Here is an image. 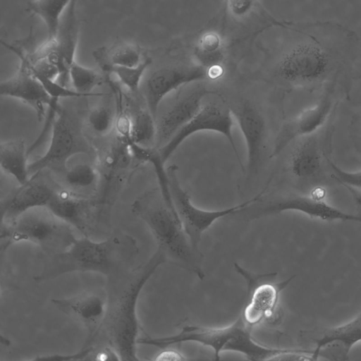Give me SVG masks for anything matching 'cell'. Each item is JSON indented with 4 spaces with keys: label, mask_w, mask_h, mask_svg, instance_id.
<instances>
[{
    "label": "cell",
    "mask_w": 361,
    "mask_h": 361,
    "mask_svg": "<svg viewBox=\"0 0 361 361\" xmlns=\"http://www.w3.org/2000/svg\"><path fill=\"white\" fill-rule=\"evenodd\" d=\"M28 155L27 148L22 139L8 140L0 144L1 169L19 185L25 183L31 177Z\"/></svg>",
    "instance_id": "cell-22"
},
{
    "label": "cell",
    "mask_w": 361,
    "mask_h": 361,
    "mask_svg": "<svg viewBox=\"0 0 361 361\" xmlns=\"http://www.w3.org/2000/svg\"><path fill=\"white\" fill-rule=\"evenodd\" d=\"M209 80L207 71L195 62L178 63L156 69L147 80L144 94L147 109L156 119L162 100L173 91Z\"/></svg>",
    "instance_id": "cell-12"
},
{
    "label": "cell",
    "mask_w": 361,
    "mask_h": 361,
    "mask_svg": "<svg viewBox=\"0 0 361 361\" xmlns=\"http://www.w3.org/2000/svg\"><path fill=\"white\" fill-rule=\"evenodd\" d=\"M332 108L333 99L326 94L314 105L284 123L276 136L271 157H277L293 140L312 135L326 123Z\"/></svg>",
    "instance_id": "cell-16"
},
{
    "label": "cell",
    "mask_w": 361,
    "mask_h": 361,
    "mask_svg": "<svg viewBox=\"0 0 361 361\" xmlns=\"http://www.w3.org/2000/svg\"><path fill=\"white\" fill-rule=\"evenodd\" d=\"M193 58L194 62L207 71L224 67L225 49L221 35L214 30L201 34L194 47Z\"/></svg>",
    "instance_id": "cell-24"
},
{
    "label": "cell",
    "mask_w": 361,
    "mask_h": 361,
    "mask_svg": "<svg viewBox=\"0 0 361 361\" xmlns=\"http://www.w3.org/2000/svg\"><path fill=\"white\" fill-rule=\"evenodd\" d=\"M329 167L334 171L336 178L346 185L361 190V169L357 171H347L341 169L331 159L325 156Z\"/></svg>",
    "instance_id": "cell-34"
},
{
    "label": "cell",
    "mask_w": 361,
    "mask_h": 361,
    "mask_svg": "<svg viewBox=\"0 0 361 361\" xmlns=\"http://www.w3.org/2000/svg\"><path fill=\"white\" fill-rule=\"evenodd\" d=\"M200 82L186 85L156 118L155 147L160 148L197 113L206 97L215 94Z\"/></svg>",
    "instance_id": "cell-11"
},
{
    "label": "cell",
    "mask_w": 361,
    "mask_h": 361,
    "mask_svg": "<svg viewBox=\"0 0 361 361\" xmlns=\"http://www.w3.org/2000/svg\"><path fill=\"white\" fill-rule=\"evenodd\" d=\"M235 269L247 283V295L240 315L247 325L253 327L262 322L272 320L279 305L281 292L294 278L292 276L277 283L269 281L276 273L253 274L235 264Z\"/></svg>",
    "instance_id": "cell-9"
},
{
    "label": "cell",
    "mask_w": 361,
    "mask_h": 361,
    "mask_svg": "<svg viewBox=\"0 0 361 361\" xmlns=\"http://www.w3.org/2000/svg\"><path fill=\"white\" fill-rule=\"evenodd\" d=\"M166 263L156 250L145 262L107 279L106 314L100 330L88 349L90 360L102 348L113 350L120 360H139L137 345L140 325L137 315L138 298L157 269Z\"/></svg>",
    "instance_id": "cell-2"
},
{
    "label": "cell",
    "mask_w": 361,
    "mask_h": 361,
    "mask_svg": "<svg viewBox=\"0 0 361 361\" xmlns=\"http://www.w3.org/2000/svg\"><path fill=\"white\" fill-rule=\"evenodd\" d=\"M75 135L66 114L61 110L51 131V139L45 153L29 164L30 176L56 164H65L73 155L80 152Z\"/></svg>",
    "instance_id": "cell-19"
},
{
    "label": "cell",
    "mask_w": 361,
    "mask_h": 361,
    "mask_svg": "<svg viewBox=\"0 0 361 361\" xmlns=\"http://www.w3.org/2000/svg\"><path fill=\"white\" fill-rule=\"evenodd\" d=\"M302 138L291 152L289 168L295 177L307 179L319 171L321 157L317 140L312 135Z\"/></svg>",
    "instance_id": "cell-23"
},
{
    "label": "cell",
    "mask_w": 361,
    "mask_h": 361,
    "mask_svg": "<svg viewBox=\"0 0 361 361\" xmlns=\"http://www.w3.org/2000/svg\"><path fill=\"white\" fill-rule=\"evenodd\" d=\"M131 211L150 230L157 250L165 262L194 274L200 280L204 278L202 253L192 244L175 208L166 203L159 189L135 199Z\"/></svg>",
    "instance_id": "cell-4"
},
{
    "label": "cell",
    "mask_w": 361,
    "mask_h": 361,
    "mask_svg": "<svg viewBox=\"0 0 361 361\" xmlns=\"http://www.w3.org/2000/svg\"><path fill=\"white\" fill-rule=\"evenodd\" d=\"M130 149L133 159L141 163L150 164L155 172L159 190L166 202L171 207L175 208L169 188V180L167 169L159 148L154 147H142L133 142L126 144Z\"/></svg>",
    "instance_id": "cell-25"
},
{
    "label": "cell",
    "mask_w": 361,
    "mask_h": 361,
    "mask_svg": "<svg viewBox=\"0 0 361 361\" xmlns=\"http://www.w3.org/2000/svg\"><path fill=\"white\" fill-rule=\"evenodd\" d=\"M71 0H35L29 2L27 11L39 16L47 29V40L55 39L60 17Z\"/></svg>",
    "instance_id": "cell-27"
},
{
    "label": "cell",
    "mask_w": 361,
    "mask_h": 361,
    "mask_svg": "<svg viewBox=\"0 0 361 361\" xmlns=\"http://www.w3.org/2000/svg\"><path fill=\"white\" fill-rule=\"evenodd\" d=\"M73 228L47 207L33 208L13 221L1 224V251L23 242L37 245L44 256L56 254L75 240Z\"/></svg>",
    "instance_id": "cell-6"
},
{
    "label": "cell",
    "mask_w": 361,
    "mask_h": 361,
    "mask_svg": "<svg viewBox=\"0 0 361 361\" xmlns=\"http://www.w3.org/2000/svg\"><path fill=\"white\" fill-rule=\"evenodd\" d=\"M313 351L319 357L326 348L338 346L342 360L348 359L351 348L361 342V312L350 321L340 326L325 328L312 337Z\"/></svg>",
    "instance_id": "cell-21"
},
{
    "label": "cell",
    "mask_w": 361,
    "mask_h": 361,
    "mask_svg": "<svg viewBox=\"0 0 361 361\" xmlns=\"http://www.w3.org/2000/svg\"><path fill=\"white\" fill-rule=\"evenodd\" d=\"M51 302L57 309L85 328L87 336L80 350L87 354L106 314V291L102 293L87 292L71 298H55Z\"/></svg>",
    "instance_id": "cell-14"
},
{
    "label": "cell",
    "mask_w": 361,
    "mask_h": 361,
    "mask_svg": "<svg viewBox=\"0 0 361 361\" xmlns=\"http://www.w3.org/2000/svg\"><path fill=\"white\" fill-rule=\"evenodd\" d=\"M93 56L99 66L134 67L142 61L140 48L131 44H121L110 49L105 47H99L94 51Z\"/></svg>",
    "instance_id": "cell-26"
},
{
    "label": "cell",
    "mask_w": 361,
    "mask_h": 361,
    "mask_svg": "<svg viewBox=\"0 0 361 361\" xmlns=\"http://www.w3.org/2000/svg\"><path fill=\"white\" fill-rule=\"evenodd\" d=\"M229 107L245 140L247 171L251 176L256 174L264 152L266 137L264 119L255 105L247 99H241Z\"/></svg>",
    "instance_id": "cell-15"
},
{
    "label": "cell",
    "mask_w": 361,
    "mask_h": 361,
    "mask_svg": "<svg viewBox=\"0 0 361 361\" xmlns=\"http://www.w3.org/2000/svg\"><path fill=\"white\" fill-rule=\"evenodd\" d=\"M39 174L32 175L1 201V224L10 223L31 209L47 206L55 190L39 180Z\"/></svg>",
    "instance_id": "cell-18"
},
{
    "label": "cell",
    "mask_w": 361,
    "mask_h": 361,
    "mask_svg": "<svg viewBox=\"0 0 361 361\" xmlns=\"http://www.w3.org/2000/svg\"><path fill=\"white\" fill-rule=\"evenodd\" d=\"M138 253L135 238L122 231H113L102 240L82 236L66 250L44 256L33 279L47 281L72 272L99 273L109 279L134 267Z\"/></svg>",
    "instance_id": "cell-3"
},
{
    "label": "cell",
    "mask_w": 361,
    "mask_h": 361,
    "mask_svg": "<svg viewBox=\"0 0 361 361\" xmlns=\"http://www.w3.org/2000/svg\"><path fill=\"white\" fill-rule=\"evenodd\" d=\"M156 137V119L148 109H140L133 118L132 142L142 147H154Z\"/></svg>",
    "instance_id": "cell-29"
},
{
    "label": "cell",
    "mask_w": 361,
    "mask_h": 361,
    "mask_svg": "<svg viewBox=\"0 0 361 361\" xmlns=\"http://www.w3.org/2000/svg\"><path fill=\"white\" fill-rule=\"evenodd\" d=\"M68 76L73 89L83 97L101 95L92 93L104 80L94 69L83 66L75 61L70 67Z\"/></svg>",
    "instance_id": "cell-28"
},
{
    "label": "cell",
    "mask_w": 361,
    "mask_h": 361,
    "mask_svg": "<svg viewBox=\"0 0 361 361\" xmlns=\"http://www.w3.org/2000/svg\"><path fill=\"white\" fill-rule=\"evenodd\" d=\"M225 6L228 20L247 34H255L269 27H285L289 23L271 16L259 0H226Z\"/></svg>",
    "instance_id": "cell-20"
},
{
    "label": "cell",
    "mask_w": 361,
    "mask_h": 361,
    "mask_svg": "<svg viewBox=\"0 0 361 361\" xmlns=\"http://www.w3.org/2000/svg\"><path fill=\"white\" fill-rule=\"evenodd\" d=\"M233 117L229 106L209 102L202 104L197 113L164 146L159 148L164 161L173 154L188 137L200 131H214L224 135L230 143L242 169L243 166L234 141Z\"/></svg>",
    "instance_id": "cell-10"
},
{
    "label": "cell",
    "mask_w": 361,
    "mask_h": 361,
    "mask_svg": "<svg viewBox=\"0 0 361 361\" xmlns=\"http://www.w3.org/2000/svg\"><path fill=\"white\" fill-rule=\"evenodd\" d=\"M35 75L42 83L44 88L51 99H56L60 100V99L62 98L83 97L73 89H71L67 86L63 85L57 80H51L39 75Z\"/></svg>",
    "instance_id": "cell-33"
},
{
    "label": "cell",
    "mask_w": 361,
    "mask_h": 361,
    "mask_svg": "<svg viewBox=\"0 0 361 361\" xmlns=\"http://www.w3.org/2000/svg\"><path fill=\"white\" fill-rule=\"evenodd\" d=\"M78 0H71L64 11L55 37V48L47 59L55 64L60 72L58 82L67 86L69 69L75 61V54L79 36V23L76 14Z\"/></svg>",
    "instance_id": "cell-17"
},
{
    "label": "cell",
    "mask_w": 361,
    "mask_h": 361,
    "mask_svg": "<svg viewBox=\"0 0 361 361\" xmlns=\"http://www.w3.org/2000/svg\"><path fill=\"white\" fill-rule=\"evenodd\" d=\"M99 177L95 166L88 163H79L67 170L65 181L72 188L85 189L94 185Z\"/></svg>",
    "instance_id": "cell-31"
},
{
    "label": "cell",
    "mask_w": 361,
    "mask_h": 361,
    "mask_svg": "<svg viewBox=\"0 0 361 361\" xmlns=\"http://www.w3.org/2000/svg\"><path fill=\"white\" fill-rule=\"evenodd\" d=\"M251 330L252 327L247 325L240 315L233 324L225 327L187 325L176 334L159 338H139L137 343L164 349L175 344L195 342L211 348L215 360L220 359L221 352L235 351L243 354L249 360H276L286 350L259 344L252 338Z\"/></svg>",
    "instance_id": "cell-5"
},
{
    "label": "cell",
    "mask_w": 361,
    "mask_h": 361,
    "mask_svg": "<svg viewBox=\"0 0 361 361\" xmlns=\"http://www.w3.org/2000/svg\"><path fill=\"white\" fill-rule=\"evenodd\" d=\"M133 118L124 111L116 115L114 130L119 140L125 143L132 142Z\"/></svg>",
    "instance_id": "cell-35"
},
{
    "label": "cell",
    "mask_w": 361,
    "mask_h": 361,
    "mask_svg": "<svg viewBox=\"0 0 361 361\" xmlns=\"http://www.w3.org/2000/svg\"><path fill=\"white\" fill-rule=\"evenodd\" d=\"M290 38L279 58L276 74L297 87L312 86L351 62L360 48L350 28L334 21H316L288 27Z\"/></svg>",
    "instance_id": "cell-1"
},
{
    "label": "cell",
    "mask_w": 361,
    "mask_h": 361,
    "mask_svg": "<svg viewBox=\"0 0 361 361\" xmlns=\"http://www.w3.org/2000/svg\"><path fill=\"white\" fill-rule=\"evenodd\" d=\"M1 43L18 56L20 63L13 76L1 82L0 94L28 104L35 111L39 120L42 121L51 98L32 72L26 49L3 42Z\"/></svg>",
    "instance_id": "cell-13"
},
{
    "label": "cell",
    "mask_w": 361,
    "mask_h": 361,
    "mask_svg": "<svg viewBox=\"0 0 361 361\" xmlns=\"http://www.w3.org/2000/svg\"><path fill=\"white\" fill-rule=\"evenodd\" d=\"M297 212L310 218L324 221H351L361 224V215L344 212L323 200L319 195H288L260 202L259 200L240 212L247 221L278 214L284 212Z\"/></svg>",
    "instance_id": "cell-7"
},
{
    "label": "cell",
    "mask_w": 361,
    "mask_h": 361,
    "mask_svg": "<svg viewBox=\"0 0 361 361\" xmlns=\"http://www.w3.org/2000/svg\"><path fill=\"white\" fill-rule=\"evenodd\" d=\"M154 360H169V361H184L188 359L183 356L178 351L175 350H164L161 351L158 355H157L156 357L154 359Z\"/></svg>",
    "instance_id": "cell-36"
},
{
    "label": "cell",
    "mask_w": 361,
    "mask_h": 361,
    "mask_svg": "<svg viewBox=\"0 0 361 361\" xmlns=\"http://www.w3.org/2000/svg\"><path fill=\"white\" fill-rule=\"evenodd\" d=\"M152 62V59L146 56L139 65L134 67L102 65L100 68L106 74L116 75L119 82L130 91L136 92L139 90L145 71Z\"/></svg>",
    "instance_id": "cell-30"
},
{
    "label": "cell",
    "mask_w": 361,
    "mask_h": 361,
    "mask_svg": "<svg viewBox=\"0 0 361 361\" xmlns=\"http://www.w3.org/2000/svg\"><path fill=\"white\" fill-rule=\"evenodd\" d=\"M169 188L175 209L192 244L199 248L201 237L216 220L239 212L258 200L264 191L239 204L220 210H204L195 207L178 179V167L172 164L167 169Z\"/></svg>",
    "instance_id": "cell-8"
},
{
    "label": "cell",
    "mask_w": 361,
    "mask_h": 361,
    "mask_svg": "<svg viewBox=\"0 0 361 361\" xmlns=\"http://www.w3.org/2000/svg\"><path fill=\"white\" fill-rule=\"evenodd\" d=\"M115 119L112 111L104 106L93 108L87 116L89 126L99 136L108 135L114 129Z\"/></svg>",
    "instance_id": "cell-32"
}]
</instances>
